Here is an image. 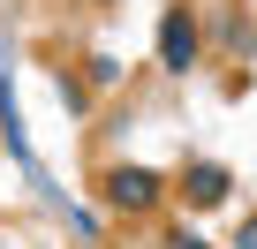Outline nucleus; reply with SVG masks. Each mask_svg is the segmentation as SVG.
Here are the masks:
<instances>
[{"label":"nucleus","instance_id":"f257e3e1","mask_svg":"<svg viewBox=\"0 0 257 249\" xmlns=\"http://www.w3.org/2000/svg\"><path fill=\"white\" fill-rule=\"evenodd\" d=\"M98 204L121 211V219H152L167 204V174H152L137 159H113V166H98Z\"/></svg>","mask_w":257,"mask_h":249},{"label":"nucleus","instance_id":"f03ea898","mask_svg":"<svg viewBox=\"0 0 257 249\" xmlns=\"http://www.w3.org/2000/svg\"><path fill=\"white\" fill-rule=\"evenodd\" d=\"M204 61V23L189 16V0H174V8L159 16V68L167 76H189Z\"/></svg>","mask_w":257,"mask_h":249},{"label":"nucleus","instance_id":"7ed1b4c3","mask_svg":"<svg viewBox=\"0 0 257 249\" xmlns=\"http://www.w3.org/2000/svg\"><path fill=\"white\" fill-rule=\"evenodd\" d=\"M227 189H234V174H227V166H212V159H197V166L182 174V204H189V211L227 204Z\"/></svg>","mask_w":257,"mask_h":249},{"label":"nucleus","instance_id":"20e7f679","mask_svg":"<svg viewBox=\"0 0 257 249\" xmlns=\"http://www.w3.org/2000/svg\"><path fill=\"white\" fill-rule=\"evenodd\" d=\"M113 76H121L113 53H83V83H113Z\"/></svg>","mask_w":257,"mask_h":249},{"label":"nucleus","instance_id":"39448f33","mask_svg":"<svg viewBox=\"0 0 257 249\" xmlns=\"http://www.w3.org/2000/svg\"><path fill=\"white\" fill-rule=\"evenodd\" d=\"M234 241H242V249H257V219H249V226H242V234H234Z\"/></svg>","mask_w":257,"mask_h":249},{"label":"nucleus","instance_id":"423d86ee","mask_svg":"<svg viewBox=\"0 0 257 249\" xmlns=\"http://www.w3.org/2000/svg\"><path fill=\"white\" fill-rule=\"evenodd\" d=\"M98 8H113V0H98Z\"/></svg>","mask_w":257,"mask_h":249}]
</instances>
